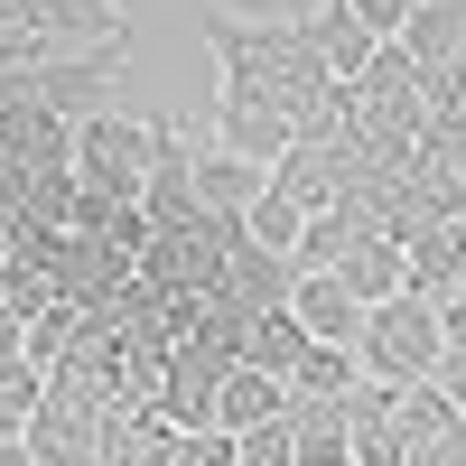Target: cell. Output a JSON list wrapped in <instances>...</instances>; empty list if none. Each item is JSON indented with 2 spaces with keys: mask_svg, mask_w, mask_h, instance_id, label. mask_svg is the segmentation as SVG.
<instances>
[{
  "mask_svg": "<svg viewBox=\"0 0 466 466\" xmlns=\"http://www.w3.org/2000/svg\"><path fill=\"white\" fill-rule=\"evenodd\" d=\"M401 47L420 56V66H457L466 56V0H420V10H410V28H401Z\"/></svg>",
  "mask_w": 466,
  "mask_h": 466,
  "instance_id": "30bf717a",
  "label": "cell"
},
{
  "mask_svg": "<svg viewBox=\"0 0 466 466\" xmlns=\"http://www.w3.org/2000/svg\"><path fill=\"white\" fill-rule=\"evenodd\" d=\"M364 355H355V345H308V364H299V392L308 401H355L364 392Z\"/></svg>",
  "mask_w": 466,
  "mask_h": 466,
  "instance_id": "8fae6325",
  "label": "cell"
},
{
  "mask_svg": "<svg viewBox=\"0 0 466 466\" xmlns=\"http://www.w3.org/2000/svg\"><path fill=\"white\" fill-rule=\"evenodd\" d=\"M289 401H299V382H280V373H252V364H233V373L215 382V430L252 439V430H270V420H289Z\"/></svg>",
  "mask_w": 466,
  "mask_h": 466,
  "instance_id": "5b68a950",
  "label": "cell"
},
{
  "mask_svg": "<svg viewBox=\"0 0 466 466\" xmlns=\"http://www.w3.org/2000/svg\"><path fill=\"white\" fill-rule=\"evenodd\" d=\"M261 197H270V168L261 159H243V149H224V140L197 149V206L206 215H252Z\"/></svg>",
  "mask_w": 466,
  "mask_h": 466,
  "instance_id": "8992f818",
  "label": "cell"
},
{
  "mask_svg": "<svg viewBox=\"0 0 466 466\" xmlns=\"http://www.w3.org/2000/svg\"><path fill=\"white\" fill-rule=\"evenodd\" d=\"M308 345H318V336H308V327L289 318V308H270V318H252V327H243V364H252V373H280V382H299Z\"/></svg>",
  "mask_w": 466,
  "mask_h": 466,
  "instance_id": "9c48e42d",
  "label": "cell"
},
{
  "mask_svg": "<svg viewBox=\"0 0 466 466\" xmlns=\"http://www.w3.org/2000/svg\"><path fill=\"white\" fill-rule=\"evenodd\" d=\"M289 318L318 336V345H364V318L373 308L345 289V270H299V299H289Z\"/></svg>",
  "mask_w": 466,
  "mask_h": 466,
  "instance_id": "277c9868",
  "label": "cell"
},
{
  "mask_svg": "<svg viewBox=\"0 0 466 466\" xmlns=\"http://www.w3.org/2000/svg\"><path fill=\"white\" fill-rule=\"evenodd\" d=\"M243 224H252V243H261V252H289V261H299V233H308V215L280 197V187H270V197H261Z\"/></svg>",
  "mask_w": 466,
  "mask_h": 466,
  "instance_id": "7c38bea8",
  "label": "cell"
},
{
  "mask_svg": "<svg viewBox=\"0 0 466 466\" xmlns=\"http://www.w3.org/2000/svg\"><path fill=\"white\" fill-rule=\"evenodd\" d=\"M392 243L410 252V289H430V299L466 289V224H401Z\"/></svg>",
  "mask_w": 466,
  "mask_h": 466,
  "instance_id": "52a82bcc",
  "label": "cell"
},
{
  "mask_svg": "<svg viewBox=\"0 0 466 466\" xmlns=\"http://www.w3.org/2000/svg\"><path fill=\"white\" fill-rule=\"evenodd\" d=\"M243 466H299V430H289V420L252 430V439H243Z\"/></svg>",
  "mask_w": 466,
  "mask_h": 466,
  "instance_id": "4fadbf2b",
  "label": "cell"
},
{
  "mask_svg": "<svg viewBox=\"0 0 466 466\" xmlns=\"http://www.w3.org/2000/svg\"><path fill=\"white\" fill-rule=\"evenodd\" d=\"M149 159H159V122H131V112H85L75 122V177L112 206L149 197Z\"/></svg>",
  "mask_w": 466,
  "mask_h": 466,
  "instance_id": "7a4b0ae2",
  "label": "cell"
},
{
  "mask_svg": "<svg viewBox=\"0 0 466 466\" xmlns=\"http://www.w3.org/2000/svg\"><path fill=\"white\" fill-rule=\"evenodd\" d=\"M0 355H28V318H19L10 289H0Z\"/></svg>",
  "mask_w": 466,
  "mask_h": 466,
  "instance_id": "2e32d148",
  "label": "cell"
},
{
  "mask_svg": "<svg viewBox=\"0 0 466 466\" xmlns=\"http://www.w3.org/2000/svg\"><path fill=\"white\" fill-rule=\"evenodd\" d=\"M177 466H243V439H233V430H187Z\"/></svg>",
  "mask_w": 466,
  "mask_h": 466,
  "instance_id": "5bb4252c",
  "label": "cell"
},
{
  "mask_svg": "<svg viewBox=\"0 0 466 466\" xmlns=\"http://www.w3.org/2000/svg\"><path fill=\"white\" fill-rule=\"evenodd\" d=\"M336 270H345V289H355L364 308H382V299H401V289H410V252L392 243V233H364V243L345 252Z\"/></svg>",
  "mask_w": 466,
  "mask_h": 466,
  "instance_id": "ba28073f",
  "label": "cell"
},
{
  "mask_svg": "<svg viewBox=\"0 0 466 466\" xmlns=\"http://www.w3.org/2000/svg\"><path fill=\"white\" fill-rule=\"evenodd\" d=\"M439 392H448V401H457V420H466V355H448V364H439Z\"/></svg>",
  "mask_w": 466,
  "mask_h": 466,
  "instance_id": "ac0fdd59",
  "label": "cell"
},
{
  "mask_svg": "<svg viewBox=\"0 0 466 466\" xmlns=\"http://www.w3.org/2000/svg\"><path fill=\"white\" fill-rule=\"evenodd\" d=\"M364 373L373 382H439V364H448V327H439V299L430 289H401V299H382L373 318H364Z\"/></svg>",
  "mask_w": 466,
  "mask_h": 466,
  "instance_id": "6da1fadb",
  "label": "cell"
},
{
  "mask_svg": "<svg viewBox=\"0 0 466 466\" xmlns=\"http://www.w3.org/2000/svg\"><path fill=\"white\" fill-rule=\"evenodd\" d=\"M345 10H355V19H364V28L382 37V47H392V37L410 28V10H420V0H345Z\"/></svg>",
  "mask_w": 466,
  "mask_h": 466,
  "instance_id": "9a60e30c",
  "label": "cell"
},
{
  "mask_svg": "<svg viewBox=\"0 0 466 466\" xmlns=\"http://www.w3.org/2000/svg\"><path fill=\"white\" fill-rule=\"evenodd\" d=\"M19 28H37L56 56L131 47V28H122V0H19Z\"/></svg>",
  "mask_w": 466,
  "mask_h": 466,
  "instance_id": "3957f363",
  "label": "cell"
},
{
  "mask_svg": "<svg viewBox=\"0 0 466 466\" xmlns=\"http://www.w3.org/2000/svg\"><path fill=\"white\" fill-rule=\"evenodd\" d=\"M19 243H28V215H19V206H10V197H0V261H10V252H19Z\"/></svg>",
  "mask_w": 466,
  "mask_h": 466,
  "instance_id": "e0dca14e",
  "label": "cell"
}]
</instances>
